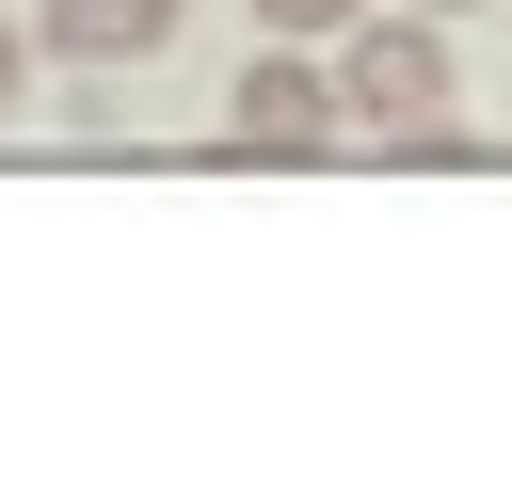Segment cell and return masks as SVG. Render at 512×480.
Returning a JSON list of instances; mask_svg holds the SVG:
<instances>
[{
    "mask_svg": "<svg viewBox=\"0 0 512 480\" xmlns=\"http://www.w3.org/2000/svg\"><path fill=\"white\" fill-rule=\"evenodd\" d=\"M416 16H464V0H416Z\"/></svg>",
    "mask_w": 512,
    "mask_h": 480,
    "instance_id": "7",
    "label": "cell"
},
{
    "mask_svg": "<svg viewBox=\"0 0 512 480\" xmlns=\"http://www.w3.org/2000/svg\"><path fill=\"white\" fill-rule=\"evenodd\" d=\"M352 16H368V0H256V32H304V48H336Z\"/></svg>",
    "mask_w": 512,
    "mask_h": 480,
    "instance_id": "5",
    "label": "cell"
},
{
    "mask_svg": "<svg viewBox=\"0 0 512 480\" xmlns=\"http://www.w3.org/2000/svg\"><path fill=\"white\" fill-rule=\"evenodd\" d=\"M384 160H416V176H464V160H480V128H448V112H432V128H384Z\"/></svg>",
    "mask_w": 512,
    "mask_h": 480,
    "instance_id": "4",
    "label": "cell"
},
{
    "mask_svg": "<svg viewBox=\"0 0 512 480\" xmlns=\"http://www.w3.org/2000/svg\"><path fill=\"white\" fill-rule=\"evenodd\" d=\"M224 144L240 160H336L352 144V96H336V48H304V32H272L240 80H224Z\"/></svg>",
    "mask_w": 512,
    "mask_h": 480,
    "instance_id": "1",
    "label": "cell"
},
{
    "mask_svg": "<svg viewBox=\"0 0 512 480\" xmlns=\"http://www.w3.org/2000/svg\"><path fill=\"white\" fill-rule=\"evenodd\" d=\"M176 16H192V0H48V16H32V48H48V64H80V80H128V64H160V48H176Z\"/></svg>",
    "mask_w": 512,
    "mask_h": 480,
    "instance_id": "3",
    "label": "cell"
},
{
    "mask_svg": "<svg viewBox=\"0 0 512 480\" xmlns=\"http://www.w3.org/2000/svg\"><path fill=\"white\" fill-rule=\"evenodd\" d=\"M336 96H352V128H432L464 80H448V16H416V0H368L352 32H336Z\"/></svg>",
    "mask_w": 512,
    "mask_h": 480,
    "instance_id": "2",
    "label": "cell"
},
{
    "mask_svg": "<svg viewBox=\"0 0 512 480\" xmlns=\"http://www.w3.org/2000/svg\"><path fill=\"white\" fill-rule=\"evenodd\" d=\"M16 80H32V32H16V16H0V112H16Z\"/></svg>",
    "mask_w": 512,
    "mask_h": 480,
    "instance_id": "6",
    "label": "cell"
}]
</instances>
